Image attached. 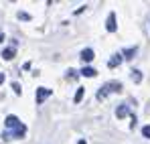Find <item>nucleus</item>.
Here are the masks:
<instances>
[{
    "label": "nucleus",
    "instance_id": "1",
    "mask_svg": "<svg viewBox=\"0 0 150 144\" xmlns=\"http://www.w3.org/2000/svg\"><path fill=\"white\" fill-rule=\"evenodd\" d=\"M122 87H124V85H122L120 81H108L100 92H98V99H105L110 94H120V92H122Z\"/></svg>",
    "mask_w": 150,
    "mask_h": 144
},
{
    "label": "nucleus",
    "instance_id": "2",
    "mask_svg": "<svg viewBox=\"0 0 150 144\" xmlns=\"http://www.w3.org/2000/svg\"><path fill=\"white\" fill-rule=\"evenodd\" d=\"M51 94H53V92H51V89H47V87H39V89H37V104H43V101H45Z\"/></svg>",
    "mask_w": 150,
    "mask_h": 144
},
{
    "label": "nucleus",
    "instance_id": "3",
    "mask_svg": "<svg viewBox=\"0 0 150 144\" xmlns=\"http://www.w3.org/2000/svg\"><path fill=\"white\" fill-rule=\"evenodd\" d=\"M23 124H21V120L16 118V116H8L6 118V128H12V130H16V128H21Z\"/></svg>",
    "mask_w": 150,
    "mask_h": 144
},
{
    "label": "nucleus",
    "instance_id": "4",
    "mask_svg": "<svg viewBox=\"0 0 150 144\" xmlns=\"http://www.w3.org/2000/svg\"><path fill=\"white\" fill-rule=\"evenodd\" d=\"M122 61H124V57H122V55H114V57L108 61V67H110V69H114V67H118Z\"/></svg>",
    "mask_w": 150,
    "mask_h": 144
},
{
    "label": "nucleus",
    "instance_id": "5",
    "mask_svg": "<svg viewBox=\"0 0 150 144\" xmlns=\"http://www.w3.org/2000/svg\"><path fill=\"white\" fill-rule=\"evenodd\" d=\"M130 114V110H128V104H122V106H118V110H116V116H118V120L120 118H126Z\"/></svg>",
    "mask_w": 150,
    "mask_h": 144
},
{
    "label": "nucleus",
    "instance_id": "6",
    "mask_svg": "<svg viewBox=\"0 0 150 144\" xmlns=\"http://www.w3.org/2000/svg\"><path fill=\"white\" fill-rule=\"evenodd\" d=\"M91 59H93V51H91V49H83V51H81V61H83V63H89Z\"/></svg>",
    "mask_w": 150,
    "mask_h": 144
},
{
    "label": "nucleus",
    "instance_id": "7",
    "mask_svg": "<svg viewBox=\"0 0 150 144\" xmlns=\"http://www.w3.org/2000/svg\"><path fill=\"white\" fill-rule=\"evenodd\" d=\"M136 53H138V49H136V47H130V49H126L124 53H122V57L130 61V59H134V57H136Z\"/></svg>",
    "mask_w": 150,
    "mask_h": 144
},
{
    "label": "nucleus",
    "instance_id": "8",
    "mask_svg": "<svg viewBox=\"0 0 150 144\" xmlns=\"http://www.w3.org/2000/svg\"><path fill=\"white\" fill-rule=\"evenodd\" d=\"M105 26H108V31H110V33H114V31H116V14H114V12L108 16V24H105Z\"/></svg>",
    "mask_w": 150,
    "mask_h": 144
},
{
    "label": "nucleus",
    "instance_id": "9",
    "mask_svg": "<svg viewBox=\"0 0 150 144\" xmlns=\"http://www.w3.org/2000/svg\"><path fill=\"white\" fill-rule=\"evenodd\" d=\"M14 53H16L14 47H8V49H4V51H2V57H4L6 61H10V59H14Z\"/></svg>",
    "mask_w": 150,
    "mask_h": 144
},
{
    "label": "nucleus",
    "instance_id": "10",
    "mask_svg": "<svg viewBox=\"0 0 150 144\" xmlns=\"http://www.w3.org/2000/svg\"><path fill=\"white\" fill-rule=\"evenodd\" d=\"M130 77H132V81H134V83H140V81H142V73L138 71V69H132Z\"/></svg>",
    "mask_w": 150,
    "mask_h": 144
},
{
    "label": "nucleus",
    "instance_id": "11",
    "mask_svg": "<svg viewBox=\"0 0 150 144\" xmlns=\"http://www.w3.org/2000/svg\"><path fill=\"white\" fill-rule=\"evenodd\" d=\"M96 69H93V67H83V69H81V75H85V77H96Z\"/></svg>",
    "mask_w": 150,
    "mask_h": 144
},
{
    "label": "nucleus",
    "instance_id": "12",
    "mask_svg": "<svg viewBox=\"0 0 150 144\" xmlns=\"http://www.w3.org/2000/svg\"><path fill=\"white\" fill-rule=\"evenodd\" d=\"M81 97H83V87H79V89H77V94H75V104H79V101H81Z\"/></svg>",
    "mask_w": 150,
    "mask_h": 144
},
{
    "label": "nucleus",
    "instance_id": "13",
    "mask_svg": "<svg viewBox=\"0 0 150 144\" xmlns=\"http://www.w3.org/2000/svg\"><path fill=\"white\" fill-rule=\"evenodd\" d=\"M18 18H21V21H30V16H28L26 12H18Z\"/></svg>",
    "mask_w": 150,
    "mask_h": 144
},
{
    "label": "nucleus",
    "instance_id": "14",
    "mask_svg": "<svg viewBox=\"0 0 150 144\" xmlns=\"http://www.w3.org/2000/svg\"><path fill=\"white\" fill-rule=\"evenodd\" d=\"M142 134H144L146 138H150V126H144V128H142Z\"/></svg>",
    "mask_w": 150,
    "mask_h": 144
},
{
    "label": "nucleus",
    "instance_id": "15",
    "mask_svg": "<svg viewBox=\"0 0 150 144\" xmlns=\"http://www.w3.org/2000/svg\"><path fill=\"white\" fill-rule=\"evenodd\" d=\"M12 89H14V94H21V83H12Z\"/></svg>",
    "mask_w": 150,
    "mask_h": 144
},
{
    "label": "nucleus",
    "instance_id": "16",
    "mask_svg": "<svg viewBox=\"0 0 150 144\" xmlns=\"http://www.w3.org/2000/svg\"><path fill=\"white\" fill-rule=\"evenodd\" d=\"M10 138H12V132H4L2 134V140H10Z\"/></svg>",
    "mask_w": 150,
    "mask_h": 144
},
{
    "label": "nucleus",
    "instance_id": "17",
    "mask_svg": "<svg viewBox=\"0 0 150 144\" xmlns=\"http://www.w3.org/2000/svg\"><path fill=\"white\" fill-rule=\"evenodd\" d=\"M67 77H69V79H75V77H77V73H75V69H69V73H67Z\"/></svg>",
    "mask_w": 150,
    "mask_h": 144
},
{
    "label": "nucleus",
    "instance_id": "18",
    "mask_svg": "<svg viewBox=\"0 0 150 144\" xmlns=\"http://www.w3.org/2000/svg\"><path fill=\"white\" fill-rule=\"evenodd\" d=\"M2 41H4V33L0 31V43H2Z\"/></svg>",
    "mask_w": 150,
    "mask_h": 144
},
{
    "label": "nucleus",
    "instance_id": "19",
    "mask_svg": "<svg viewBox=\"0 0 150 144\" xmlns=\"http://www.w3.org/2000/svg\"><path fill=\"white\" fill-rule=\"evenodd\" d=\"M2 81H4V75H2V73H0V85H2Z\"/></svg>",
    "mask_w": 150,
    "mask_h": 144
},
{
    "label": "nucleus",
    "instance_id": "20",
    "mask_svg": "<svg viewBox=\"0 0 150 144\" xmlns=\"http://www.w3.org/2000/svg\"><path fill=\"white\" fill-rule=\"evenodd\" d=\"M77 144H87V142H85V140H79V142H77Z\"/></svg>",
    "mask_w": 150,
    "mask_h": 144
}]
</instances>
